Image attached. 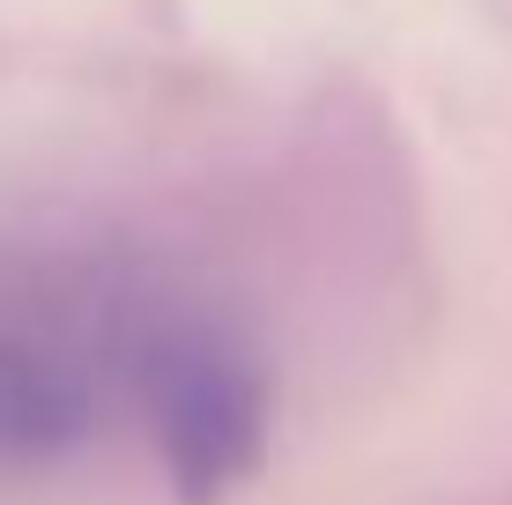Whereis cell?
I'll return each instance as SVG.
<instances>
[{
  "label": "cell",
  "mask_w": 512,
  "mask_h": 505,
  "mask_svg": "<svg viewBox=\"0 0 512 505\" xmlns=\"http://www.w3.org/2000/svg\"><path fill=\"white\" fill-rule=\"evenodd\" d=\"M90 431L75 364L45 350L15 312H0V468H45Z\"/></svg>",
  "instance_id": "obj_2"
},
{
  "label": "cell",
  "mask_w": 512,
  "mask_h": 505,
  "mask_svg": "<svg viewBox=\"0 0 512 505\" xmlns=\"http://www.w3.org/2000/svg\"><path fill=\"white\" fill-rule=\"evenodd\" d=\"M134 379L164 476L186 505L231 498L260 468L268 372L238 327H223L216 312H156L134 342Z\"/></svg>",
  "instance_id": "obj_1"
}]
</instances>
